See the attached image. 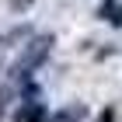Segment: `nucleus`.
Returning <instances> with one entry per match:
<instances>
[{
  "label": "nucleus",
  "mask_w": 122,
  "mask_h": 122,
  "mask_svg": "<svg viewBox=\"0 0 122 122\" xmlns=\"http://www.w3.org/2000/svg\"><path fill=\"white\" fill-rule=\"evenodd\" d=\"M46 115H49V108L42 98H25L21 108L10 115V122H46Z\"/></svg>",
  "instance_id": "2"
},
{
  "label": "nucleus",
  "mask_w": 122,
  "mask_h": 122,
  "mask_svg": "<svg viewBox=\"0 0 122 122\" xmlns=\"http://www.w3.org/2000/svg\"><path fill=\"white\" fill-rule=\"evenodd\" d=\"M49 52H52V35H31L28 42L21 46V56L7 66V77H10L7 87H18V84H25V80H31V73L49 59Z\"/></svg>",
  "instance_id": "1"
},
{
  "label": "nucleus",
  "mask_w": 122,
  "mask_h": 122,
  "mask_svg": "<svg viewBox=\"0 0 122 122\" xmlns=\"http://www.w3.org/2000/svg\"><path fill=\"white\" fill-rule=\"evenodd\" d=\"M98 122H115V108H112V105H108V108L98 115Z\"/></svg>",
  "instance_id": "6"
},
{
  "label": "nucleus",
  "mask_w": 122,
  "mask_h": 122,
  "mask_svg": "<svg viewBox=\"0 0 122 122\" xmlns=\"http://www.w3.org/2000/svg\"><path fill=\"white\" fill-rule=\"evenodd\" d=\"M10 98H14V87H0V122H4V115L10 108Z\"/></svg>",
  "instance_id": "5"
},
{
  "label": "nucleus",
  "mask_w": 122,
  "mask_h": 122,
  "mask_svg": "<svg viewBox=\"0 0 122 122\" xmlns=\"http://www.w3.org/2000/svg\"><path fill=\"white\" fill-rule=\"evenodd\" d=\"M98 14L122 28V4H119V0H101V4H98Z\"/></svg>",
  "instance_id": "4"
},
{
  "label": "nucleus",
  "mask_w": 122,
  "mask_h": 122,
  "mask_svg": "<svg viewBox=\"0 0 122 122\" xmlns=\"http://www.w3.org/2000/svg\"><path fill=\"white\" fill-rule=\"evenodd\" d=\"M84 115H87L84 105H63V108H52L46 122H84Z\"/></svg>",
  "instance_id": "3"
},
{
  "label": "nucleus",
  "mask_w": 122,
  "mask_h": 122,
  "mask_svg": "<svg viewBox=\"0 0 122 122\" xmlns=\"http://www.w3.org/2000/svg\"><path fill=\"white\" fill-rule=\"evenodd\" d=\"M31 4H35V0H10V7H14V10H28Z\"/></svg>",
  "instance_id": "7"
}]
</instances>
